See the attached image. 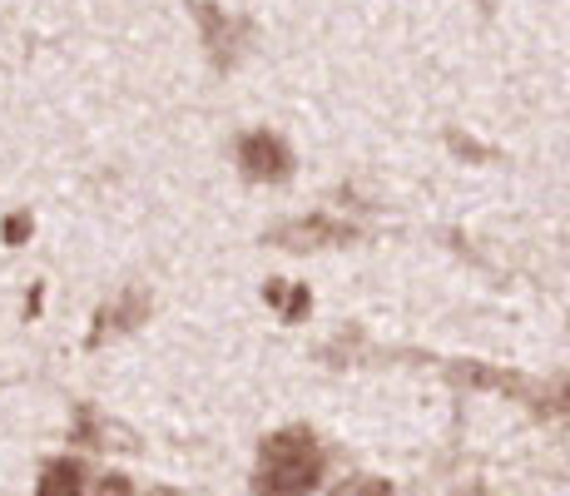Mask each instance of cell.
<instances>
[{
    "instance_id": "1",
    "label": "cell",
    "mask_w": 570,
    "mask_h": 496,
    "mask_svg": "<svg viewBox=\"0 0 570 496\" xmlns=\"http://www.w3.org/2000/svg\"><path fill=\"white\" fill-rule=\"evenodd\" d=\"M317 482H323V451H317L313 432L288 427V432H273L263 442L254 496H308Z\"/></svg>"
},
{
    "instance_id": "2",
    "label": "cell",
    "mask_w": 570,
    "mask_h": 496,
    "mask_svg": "<svg viewBox=\"0 0 570 496\" xmlns=\"http://www.w3.org/2000/svg\"><path fill=\"white\" fill-rule=\"evenodd\" d=\"M238 164H244V174L248 179H258V184H278V179H288L293 174L288 145H283L278 135H268V129L238 139Z\"/></svg>"
},
{
    "instance_id": "3",
    "label": "cell",
    "mask_w": 570,
    "mask_h": 496,
    "mask_svg": "<svg viewBox=\"0 0 570 496\" xmlns=\"http://www.w3.org/2000/svg\"><path fill=\"white\" fill-rule=\"evenodd\" d=\"M194 20H199L204 30V46H208V60L218 65V70H228V65L238 60V46H244V20L224 16V10L214 6V0H194Z\"/></svg>"
},
{
    "instance_id": "4",
    "label": "cell",
    "mask_w": 570,
    "mask_h": 496,
    "mask_svg": "<svg viewBox=\"0 0 570 496\" xmlns=\"http://www.w3.org/2000/svg\"><path fill=\"white\" fill-rule=\"evenodd\" d=\"M353 228L333 224V218H293V224L273 228V244L283 249H323V244H347Z\"/></svg>"
},
{
    "instance_id": "5",
    "label": "cell",
    "mask_w": 570,
    "mask_h": 496,
    "mask_svg": "<svg viewBox=\"0 0 570 496\" xmlns=\"http://www.w3.org/2000/svg\"><path fill=\"white\" fill-rule=\"evenodd\" d=\"M149 313V298L145 293H125L119 298L115 308H105L100 318H95V333H90V348H100L109 333H125L129 323H135V318H145Z\"/></svg>"
},
{
    "instance_id": "6",
    "label": "cell",
    "mask_w": 570,
    "mask_h": 496,
    "mask_svg": "<svg viewBox=\"0 0 570 496\" xmlns=\"http://www.w3.org/2000/svg\"><path fill=\"white\" fill-rule=\"evenodd\" d=\"M40 496H85V467L75 457H60L40 471Z\"/></svg>"
},
{
    "instance_id": "7",
    "label": "cell",
    "mask_w": 570,
    "mask_h": 496,
    "mask_svg": "<svg viewBox=\"0 0 570 496\" xmlns=\"http://www.w3.org/2000/svg\"><path fill=\"white\" fill-rule=\"evenodd\" d=\"M263 298H268V303L278 308V313L288 318V323H298V318H303V313H308V308H313L308 289H283V283H268V289H263Z\"/></svg>"
},
{
    "instance_id": "8",
    "label": "cell",
    "mask_w": 570,
    "mask_h": 496,
    "mask_svg": "<svg viewBox=\"0 0 570 496\" xmlns=\"http://www.w3.org/2000/svg\"><path fill=\"white\" fill-rule=\"evenodd\" d=\"M337 496H392L387 482H377V477H357V482H347Z\"/></svg>"
},
{
    "instance_id": "9",
    "label": "cell",
    "mask_w": 570,
    "mask_h": 496,
    "mask_svg": "<svg viewBox=\"0 0 570 496\" xmlns=\"http://www.w3.org/2000/svg\"><path fill=\"white\" fill-rule=\"evenodd\" d=\"M30 234V214H10L6 218V244H20Z\"/></svg>"
},
{
    "instance_id": "10",
    "label": "cell",
    "mask_w": 570,
    "mask_h": 496,
    "mask_svg": "<svg viewBox=\"0 0 570 496\" xmlns=\"http://www.w3.org/2000/svg\"><path fill=\"white\" fill-rule=\"evenodd\" d=\"M95 496H129V477H100Z\"/></svg>"
},
{
    "instance_id": "11",
    "label": "cell",
    "mask_w": 570,
    "mask_h": 496,
    "mask_svg": "<svg viewBox=\"0 0 570 496\" xmlns=\"http://www.w3.org/2000/svg\"><path fill=\"white\" fill-rule=\"evenodd\" d=\"M556 402H561V412H570V378L556 388Z\"/></svg>"
}]
</instances>
